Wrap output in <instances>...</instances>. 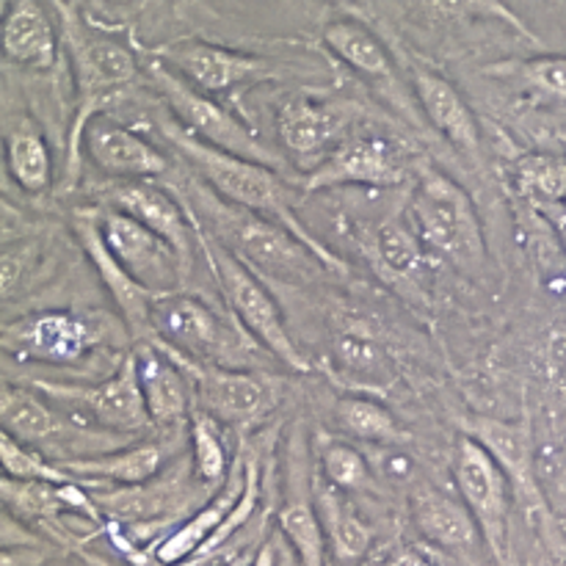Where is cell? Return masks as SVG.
<instances>
[{"label": "cell", "instance_id": "31", "mask_svg": "<svg viewBox=\"0 0 566 566\" xmlns=\"http://www.w3.org/2000/svg\"><path fill=\"white\" fill-rule=\"evenodd\" d=\"M280 531L296 551L302 566H324L326 534L318 512L307 501H291L280 512Z\"/></svg>", "mask_w": 566, "mask_h": 566}, {"label": "cell", "instance_id": "4", "mask_svg": "<svg viewBox=\"0 0 566 566\" xmlns=\"http://www.w3.org/2000/svg\"><path fill=\"white\" fill-rule=\"evenodd\" d=\"M197 235L199 241H202L205 254L210 258V269H216V276H219L227 302H230L238 321H241V324L247 326V329L252 332L280 363H285L291 370H298V374H307V357H304V354L298 352L296 343L291 340L274 298H271L269 291L260 285L258 276H254L235 254L221 249L219 241L210 243L202 232H197Z\"/></svg>", "mask_w": 566, "mask_h": 566}, {"label": "cell", "instance_id": "1", "mask_svg": "<svg viewBox=\"0 0 566 566\" xmlns=\"http://www.w3.org/2000/svg\"><path fill=\"white\" fill-rule=\"evenodd\" d=\"M164 136L169 138L171 147L188 160V164L197 169V175L208 182L210 188H216L221 199H227V205H235V208L249 210V213L258 216H271L274 221H280L293 238L310 247L315 252V258L332 271H346V265L335 258L326 247H321L313 235H307L302 224L293 219L291 213V191H287L285 182L263 164H254V160H243L238 155L221 153V149L210 147V144L199 142L191 133H186L177 125H164Z\"/></svg>", "mask_w": 566, "mask_h": 566}, {"label": "cell", "instance_id": "11", "mask_svg": "<svg viewBox=\"0 0 566 566\" xmlns=\"http://www.w3.org/2000/svg\"><path fill=\"white\" fill-rule=\"evenodd\" d=\"M153 340L166 343L188 359L227 368V357L235 354V337L224 321L205 302L193 296H158L153 304Z\"/></svg>", "mask_w": 566, "mask_h": 566}, {"label": "cell", "instance_id": "6", "mask_svg": "<svg viewBox=\"0 0 566 566\" xmlns=\"http://www.w3.org/2000/svg\"><path fill=\"white\" fill-rule=\"evenodd\" d=\"M213 210L219 216V230L224 232V241L230 243L232 254L260 274L282 282H304L318 271L315 265L318 258H310L313 249L304 247L282 224H274V221L235 208V205H230L227 210L213 205Z\"/></svg>", "mask_w": 566, "mask_h": 566}, {"label": "cell", "instance_id": "25", "mask_svg": "<svg viewBox=\"0 0 566 566\" xmlns=\"http://www.w3.org/2000/svg\"><path fill=\"white\" fill-rule=\"evenodd\" d=\"M164 451L155 442H138V446L125 448L119 453H103V457L86 459H61V470L75 475L81 484L86 481H114L122 486H142L158 475Z\"/></svg>", "mask_w": 566, "mask_h": 566}, {"label": "cell", "instance_id": "21", "mask_svg": "<svg viewBox=\"0 0 566 566\" xmlns=\"http://www.w3.org/2000/svg\"><path fill=\"white\" fill-rule=\"evenodd\" d=\"M243 490H247V459H238L232 464L230 475H227L224 486H219V495L213 501L205 503L186 525L175 531V534L166 536L158 545V562L164 566H175L182 562H191L205 545H208L210 536L227 523V517L232 514V509L241 501Z\"/></svg>", "mask_w": 566, "mask_h": 566}, {"label": "cell", "instance_id": "5", "mask_svg": "<svg viewBox=\"0 0 566 566\" xmlns=\"http://www.w3.org/2000/svg\"><path fill=\"white\" fill-rule=\"evenodd\" d=\"M149 77H153L155 88L164 94V99L169 103L171 114L182 122V130L191 133L199 142L210 144V147L221 149V153L238 155L243 160H254V164H263L269 169L280 166V158L271 155L230 111L221 108L219 103L202 94L199 88L188 86L182 77H177L169 66H164L160 61L149 64Z\"/></svg>", "mask_w": 566, "mask_h": 566}, {"label": "cell", "instance_id": "42", "mask_svg": "<svg viewBox=\"0 0 566 566\" xmlns=\"http://www.w3.org/2000/svg\"><path fill=\"white\" fill-rule=\"evenodd\" d=\"M539 210L547 216L551 227L556 230L558 241H562V247L566 249V205H562V202L545 205V208H539Z\"/></svg>", "mask_w": 566, "mask_h": 566}, {"label": "cell", "instance_id": "10", "mask_svg": "<svg viewBox=\"0 0 566 566\" xmlns=\"http://www.w3.org/2000/svg\"><path fill=\"white\" fill-rule=\"evenodd\" d=\"M99 232L116 263L153 296H169L186 274L175 249L122 210H99Z\"/></svg>", "mask_w": 566, "mask_h": 566}, {"label": "cell", "instance_id": "30", "mask_svg": "<svg viewBox=\"0 0 566 566\" xmlns=\"http://www.w3.org/2000/svg\"><path fill=\"white\" fill-rule=\"evenodd\" d=\"M324 42L340 61L374 77L392 75V59L385 44L359 22L337 20L324 28Z\"/></svg>", "mask_w": 566, "mask_h": 566}, {"label": "cell", "instance_id": "24", "mask_svg": "<svg viewBox=\"0 0 566 566\" xmlns=\"http://www.w3.org/2000/svg\"><path fill=\"white\" fill-rule=\"evenodd\" d=\"M3 50L14 64L31 70H48L55 64L59 36L42 6L33 0H17L9 6L3 20Z\"/></svg>", "mask_w": 566, "mask_h": 566}, {"label": "cell", "instance_id": "44", "mask_svg": "<svg viewBox=\"0 0 566 566\" xmlns=\"http://www.w3.org/2000/svg\"><path fill=\"white\" fill-rule=\"evenodd\" d=\"M252 566H276V551H274V545H271V542H269V545L260 547V553L254 556Z\"/></svg>", "mask_w": 566, "mask_h": 566}, {"label": "cell", "instance_id": "2", "mask_svg": "<svg viewBox=\"0 0 566 566\" xmlns=\"http://www.w3.org/2000/svg\"><path fill=\"white\" fill-rule=\"evenodd\" d=\"M64 39L72 53V64H75L77 88H81V108L72 125L70 164H66V177L72 180L77 175L75 166L77 153H81L77 142L88 119H94L105 108V103H114L125 94V88L138 77V64L136 55L125 44L105 33L88 31L81 17L64 14Z\"/></svg>", "mask_w": 566, "mask_h": 566}, {"label": "cell", "instance_id": "41", "mask_svg": "<svg viewBox=\"0 0 566 566\" xmlns=\"http://www.w3.org/2000/svg\"><path fill=\"white\" fill-rule=\"evenodd\" d=\"M254 558L249 556H238V553H210V556H199V558H191L188 564L182 566H252Z\"/></svg>", "mask_w": 566, "mask_h": 566}, {"label": "cell", "instance_id": "9", "mask_svg": "<svg viewBox=\"0 0 566 566\" xmlns=\"http://www.w3.org/2000/svg\"><path fill=\"white\" fill-rule=\"evenodd\" d=\"M160 343V340H158ZM171 354L182 374L197 387V398L202 401L205 415L213 420L232 426H247L269 415L276 403V390L265 376L247 374L238 368H219V365H205L197 359H188L160 343Z\"/></svg>", "mask_w": 566, "mask_h": 566}, {"label": "cell", "instance_id": "45", "mask_svg": "<svg viewBox=\"0 0 566 566\" xmlns=\"http://www.w3.org/2000/svg\"><path fill=\"white\" fill-rule=\"evenodd\" d=\"M81 556H83V562H86V564H92V566H116V564L105 562V558H99V556H92V553H81Z\"/></svg>", "mask_w": 566, "mask_h": 566}, {"label": "cell", "instance_id": "27", "mask_svg": "<svg viewBox=\"0 0 566 566\" xmlns=\"http://www.w3.org/2000/svg\"><path fill=\"white\" fill-rule=\"evenodd\" d=\"M0 420H3V431L25 446L59 440L75 431V426L64 415L39 401L33 392L11 385H3V392H0Z\"/></svg>", "mask_w": 566, "mask_h": 566}, {"label": "cell", "instance_id": "34", "mask_svg": "<svg viewBox=\"0 0 566 566\" xmlns=\"http://www.w3.org/2000/svg\"><path fill=\"white\" fill-rule=\"evenodd\" d=\"M335 363L343 374L363 385H385L392 379V363L381 346L359 335H343L335 340Z\"/></svg>", "mask_w": 566, "mask_h": 566}, {"label": "cell", "instance_id": "3", "mask_svg": "<svg viewBox=\"0 0 566 566\" xmlns=\"http://www.w3.org/2000/svg\"><path fill=\"white\" fill-rule=\"evenodd\" d=\"M415 235L462 271L484 263V238L468 193L437 169L420 171L412 191Z\"/></svg>", "mask_w": 566, "mask_h": 566}, {"label": "cell", "instance_id": "19", "mask_svg": "<svg viewBox=\"0 0 566 566\" xmlns=\"http://www.w3.org/2000/svg\"><path fill=\"white\" fill-rule=\"evenodd\" d=\"M357 108L343 99H293L280 111V138L291 153L315 155L346 133Z\"/></svg>", "mask_w": 566, "mask_h": 566}, {"label": "cell", "instance_id": "23", "mask_svg": "<svg viewBox=\"0 0 566 566\" xmlns=\"http://www.w3.org/2000/svg\"><path fill=\"white\" fill-rule=\"evenodd\" d=\"M415 88H418L420 105H423L426 116L431 125L453 144V147L464 149V153H475L479 149V122L470 114L468 103L462 94L451 86L437 72L415 66Z\"/></svg>", "mask_w": 566, "mask_h": 566}, {"label": "cell", "instance_id": "13", "mask_svg": "<svg viewBox=\"0 0 566 566\" xmlns=\"http://www.w3.org/2000/svg\"><path fill=\"white\" fill-rule=\"evenodd\" d=\"M75 230L77 238H81V247L86 249L88 260H92L97 274L103 276L105 287H108L111 296H114L116 307L125 315L127 329L136 337H142V340H153V304L158 296H153L147 287L138 285V282L116 263L114 254L105 247L103 232H99L97 210H77Z\"/></svg>", "mask_w": 566, "mask_h": 566}, {"label": "cell", "instance_id": "15", "mask_svg": "<svg viewBox=\"0 0 566 566\" xmlns=\"http://www.w3.org/2000/svg\"><path fill=\"white\" fill-rule=\"evenodd\" d=\"M464 437L479 442L495 459L523 501H528L531 506H542V490L534 470V446H531V429L525 420H497L479 415L464 423Z\"/></svg>", "mask_w": 566, "mask_h": 566}, {"label": "cell", "instance_id": "17", "mask_svg": "<svg viewBox=\"0 0 566 566\" xmlns=\"http://www.w3.org/2000/svg\"><path fill=\"white\" fill-rule=\"evenodd\" d=\"M83 147H86L88 158L105 171V175L116 177H155L164 175L169 169V160L164 153L136 136L133 130L122 127L111 116L97 114L88 119L86 130H83Z\"/></svg>", "mask_w": 566, "mask_h": 566}, {"label": "cell", "instance_id": "37", "mask_svg": "<svg viewBox=\"0 0 566 566\" xmlns=\"http://www.w3.org/2000/svg\"><path fill=\"white\" fill-rule=\"evenodd\" d=\"M321 468H324L326 481L335 490L346 492H363L370 486V468L354 448L343 446V442H329L321 453Z\"/></svg>", "mask_w": 566, "mask_h": 566}, {"label": "cell", "instance_id": "39", "mask_svg": "<svg viewBox=\"0 0 566 566\" xmlns=\"http://www.w3.org/2000/svg\"><path fill=\"white\" fill-rule=\"evenodd\" d=\"M523 75L539 92L566 99V59L528 61V64H523Z\"/></svg>", "mask_w": 566, "mask_h": 566}, {"label": "cell", "instance_id": "28", "mask_svg": "<svg viewBox=\"0 0 566 566\" xmlns=\"http://www.w3.org/2000/svg\"><path fill=\"white\" fill-rule=\"evenodd\" d=\"M6 164L17 186L28 193L48 191L53 182V158L48 142L28 119H17L6 133Z\"/></svg>", "mask_w": 566, "mask_h": 566}, {"label": "cell", "instance_id": "47", "mask_svg": "<svg viewBox=\"0 0 566 566\" xmlns=\"http://www.w3.org/2000/svg\"><path fill=\"white\" fill-rule=\"evenodd\" d=\"M564 464H566V446H564Z\"/></svg>", "mask_w": 566, "mask_h": 566}, {"label": "cell", "instance_id": "12", "mask_svg": "<svg viewBox=\"0 0 566 566\" xmlns=\"http://www.w3.org/2000/svg\"><path fill=\"white\" fill-rule=\"evenodd\" d=\"M3 343L9 352L42 363H70L83 357L99 343L94 321L77 313H42L3 329Z\"/></svg>", "mask_w": 566, "mask_h": 566}, {"label": "cell", "instance_id": "16", "mask_svg": "<svg viewBox=\"0 0 566 566\" xmlns=\"http://www.w3.org/2000/svg\"><path fill=\"white\" fill-rule=\"evenodd\" d=\"M108 202L114 205V210L133 216L136 221H142L147 230H153L155 235L164 238L175 254L180 258L182 271L191 269L193 260V221H188L186 210L158 186H149V182H125V186L111 188Z\"/></svg>", "mask_w": 566, "mask_h": 566}, {"label": "cell", "instance_id": "35", "mask_svg": "<svg viewBox=\"0 0 566 566\" xmlns=\"http://www.w3.org/2000/svg\"><path fill=\"white\" fill-rule=\"evenodd\" d=\"M0 464L14 481H48V484H77L75 475L61 470L59 462H48L42 453L28 448L9 431L0 434Z\"/></svg>", "mask_w": 566, "mask_h": 566}, {"label": "cell", "instance_id": "46", "mask_svg": "<svg viewBox=\"0 0 566 566\" xmlns=\"http://www.w3.org/2000/svg\"><path fill=\"white\" fill-rule=\"evenodd\" d=\"M282 566H293L291 562H287V558H285V562H282Z\"/></svg>", "mask_w": 566, "mask_h": 566}, {"label": "cell", "instance_id": "43", "mask_svg": "<svg viewBox=\"0 0 566 566\" xmlns=\"http://www.w3.org/2000/svg\"><path fill=\"white\" fill-rule=\"evenodd\" d=\"M387 566H431V562L415 551H401L398 556L390 558V564Z\"/></svg>", "mask_w": 566, "mask_h": 566}, {"label": "cell", "instance_id": "14", "mask_svg": "<svg viewBox=\"0 0 566 566\" xmlns=\"http://www.w3.org/2000/svg\"><path fill=\"white\" fill-rule=\"evenodd\" d=\"M403 180V166L381 138H352L340 144L329 158L321 160L304 180V191L337 186L387 188Z\"/></svg>", "mask_w": 566, "mask_h": 566}, {"label": "cell", "instance_id": "7", "mask_svg": "<svg viewBox=\"0 0 566 566\" xmlns=\"http://www.w3.org/2000/svg\"><path fill=\"white\" fill-rule=\"evenodd\" d=\"M33 387L42 390L50 401L77 407L86 415V420L108 431H116V434H138L144 429H155L153 420H149L147 403H144L136 354L133 352H127L119 370L111 379L99 381L94 387L59 385V381H36Z\"/></svg>", "mask_w": 566, "mask_h": 566}, {"label": "cell", "instance_id": "22", "mask_svg": "<svg viewBox=\"0 0 566 566\" xmlns=\"http://www.w3.org/2000/svg\"><path fill=\"white\" fill-rule=\"evenodd\" d=\"M166 61L182 72L193 88L199 92H227L235 83L247 81V77L260 75L263 72V61L252 59V55L232 53V50L219 48V44L208 42H180L164 50Z\"/></svg>", "mask_w": 566, "mask_h": 566}, {"label": "cell", "instance_id": "8", "mask_svg": "<svg viewBox=\"0 0 566 566\" xmlns=\"http://www.w3.org/2000/svg\"><path fill=\"white\" fill-rule=\"evenodd\" d=\"M453 479L459 497L484 536V545L503 564L509 545V479L495 459L470 437H462L457 446Z\"/></svg>", "mask_w": 566, "mask_h": 566}, {"label": "cell", "instance_id": "29", "mask_svg": "<svg viewBox=\"0 0 566 566\" xmlns=\"http://www.w3.org/2000/svg\"><path fill=\"white\" fill-rule=\"evenodd\" d=\"M315 503H318V517L321 525H324L326 542L335 547L337 558H343V562L363 558L370 551L374 534L363 523V517L354 512L352 503L343 497V492L326 481L324 486L315 490Z\"/></svg>", "mask_w": 566, "mask_h": 566}, {"label": "cell", "instance_id": "36", "mask_svg": "<svg viewBox=\"0 0 566 566\" xmlns=\"http://www.w3.org/2000/svg\"><path fill=\"white\" fill-rule=\"evenodd\" d=\"M191 446H193V470H197L199 481L213 486H224L227 475H230V457L221 442L219 420L210 415L199 412L191 423Z\"/></svg>", "mask_w": 566, "mask_h": 566}, {"label": "cell", "instance_id": "26", "mask_svg": "<svg viewBox=\"0 0 566 566\" xmlns=\"http://www.w3.org/2000/svg\"><path fill=\"white\" fill-rule=\"evenodd\" d=\"M3 490V501L6 506L14 509L20 517H39V520H50L61 512H77L83 517L99 520V506L81 492L77 484H48V481H14V479H3L0 484Z\"/></svg>", "mask_w": 566, "mask_h": 566}, {"label": "cell", "instance_id": "32", "mask_svg": "<svg viewBox=\"0 0 566 566\" xmlns=\"http://www.w3.org/2000/svg\"><path fill=\"white\" fill-rule=\"evenodd\" d=\"M517 188L536 208L562 202L566 193V164L553 155H525L517 164Z\"/></svg>", "mask_w": 566, "mask_h": 566}, {"label": "cell", "instance_id": "18", "mask_svg": "<svg viewBox=\"0 0 566 566\" xmlns=\"http://www.w3.org/2000/svg\"><path fill=\"white\" fill-rule=\"evenodd\" d=\"M133 354H136L138 381H142L149 420L155 429H175L188 418L191 381L158 340H144Z\"/></svg>", "mask_w": 566, "mask_h": 566}, {"label": "cell", "instance_id": "38", "mask_svg": "<svg viewBox=\"0 0 566 566\" xmlns=\"http://www.w3.org/2000/svg\"><path fill=\"white\" fill-rule=\"evenodd\" d=\"M376 254L387 265V271H392L398 276L412 274L420 265L418 238L407 227L398 224V221L381 227L379 235H376Z\"/></svg>", "mask_w": 566, "mask_h": 566}, {"label": "cell", "instance_id": "40", "mask_svg": "<svg viewBox=\"0 0 566 566\" xmlns=\"http://www.w3.org/2000/svg\"><path fill=\"white\" fill-rule=\"evenodd\" d=\"M547 376L558 390L566 392V329L556 332L547 343Z\"/></svg>", "mask_w": 566, "mask_h": 566}, {"label": "cell", "instance_id": "20", "mask_svg": "<svg viewBox=\"0 0 566 566\" xmlns=\"http://www.w3.org/2000/svg\"><path fill=\"white\" fill-rule=\"evenodd\" d=\"M409 509H412L415 528L426 539L434 542L437 547H442V551H451L457 556H470L484 542L468 506L462 501L448 497L446 492L434 490V486L415 490Z\"/></svg>", "mask_w": 566, "mask_h": 566}, {"label": "cell", "instance_id": "33", "mask_svg": "<svg viewBox=\"0 0 566 566\" xmlns=\"http://www.w3.org/2000/svg\"><path fill=\"white\" fill-rule=\"evenodd\" d=\"M337 423H340L343 431L365 442L401 440L398 420L370 398H343L337 403Z\"/></svg>", "mask_w": 566, "mask_h": 566}]
</instances>
